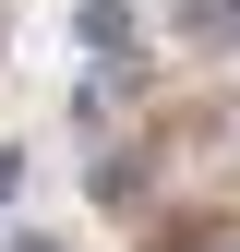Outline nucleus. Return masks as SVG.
Listing matches in <instances>:
<instances>
[{"mask_svg":"<svg viewBox=\"0 0 240 252\" xmlns=\"http://www.w3.org/2000/svg\"><path fill=\"white\" fill-rule=\"evenodd\" d=\"M84 48H132V0H84Z\"/></svg>","mask_w":240,"mask_h":252,"instance_id":"nucleus-1","label":"nucleus"},{"mask_svg":"<svg viewBox=\"0 0 240 252\" xmlns=\"http://www.w3.org/2000/svg\"><path fill=\"white\" fill-rule=\"evenodd\" d=\"M12 252H60V240H12Z\"/></svg>","mask_w":240,"mask_h":252,"instance_id":"nucleus-2","label":"nucleus"}]
</instances>
